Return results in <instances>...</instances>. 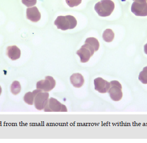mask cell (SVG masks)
Listing matches in <instances>:
<instances>
[{
    "label": "cell",
    "instance_id": "cell-18",
    "mask_svg": "<svg viewBox=\"0 0 147 143\" xmlns=\"http://www.w3.org/2000/svg\"><path fill=\"white\" fill-rule=\"evenodd\" d=\"M22 3L26 7H32L37 3V0H22Z\"/></svg>",
    "mask_w": 147,
    "mask_h": 143
},
{
    "label": "cell",
    "instance_id": "cell-10",
    "mask_svg": "<svg viewBox=\"0 0 147 143\" xmlns=\"http://www.w3.org/2000/svg\"><path fill=\"white\" fill-rule=\"evenodd\" d=\"M27 18L33 22H37L41 19V14L36 7H31L27 9Z\"/></svg>",
    "mask_w": 147,
    "mask_h": 143
},
{
    "label": "cell",
    "instance_id": "cell-6",
    "mask_svg": "<svg viewBox=\"0 0 147 143\" xmlns=\"http://www.w3.org/2000/svg\"><path fill=\"white\" fill-rule=\"evenodd\" d=\"M131 11L136 16H147V0H135L132 4Z\"/></svg>",
    "mask_w": 147,
    "mask_h": 143
},
{
    "label": "cell",
    "instance_id": "cell-11",
    "mask_svg": "<svg viewBox=\"0 0 147 143\" xmlns=\"http://www.w3.org/2000/svg\"><path fill=\"white\" fill-rule=\"evenodd\" d=\"M7 55L11 60H17L21 56V50L16 45L7 47Z\"/></svg>",
    "mask_w": 147,
    "mask_h": 143
},
{
    "label": "cell",
    "instance_id": "cell-9",
    "mask_svg": "<svg viewBox=\"0 0 147 143\" xmlns=\"http://www.w3.org/2000/svg\"><path fill=\"white\" fill-rule=\"evenodd\" d=\"M94 82L95 90L100 93H107L110 88V83L101 77L95 79Z\"/></svg>",
    "mask_w": 147,
    "mask_h": 143
},
{
    "label": "cell",
    "instance_id": "cell-21",
    "mask_svg": "<svg viewBox=\"0 0 147 143\" xmlns=\"http://www.w3.org/2000/svg\"><path fill=\"white\" fill-rule=\"evenodd\" d=\"M133 1H135V0H133Z\"/></svg>",
    "mask_w": 147,
    "mask_h": 143
},
{
    "label": "cell",
    "instance_id": "cell-8",
    "mask_svg": "<svg viewBox=\"0 0 147 143\" xmlns=\"http://www.w3.org/2000/svg\"><path fill=\"white\" fill-rule=\"evenodd\" d=\"M56 81L53 77L47 76L45 80H41L37 83V89L42 90L44 92H49L56 86Z\"/></svg>",
    "mask_w": 147,
    "mask_h": 143
},
{
    "label": "cell",
    "instance_id": "cell-4",
    "mask_svg": "<svg viewBox=\"0 0 147 143\" xmlns=\"http://www.w3.org/2000/svg\"><path fill=\"white\" fill-rule=\"evenodd\" d=\"M32 92L34 96V104L35 108L37 110H43L48 102L49 94L39 89L34 90Z\"/></svg>",
    "mask_w": 147,
    "mask_h": 143
},
{
    "label": "cell",
    "instance_id": "cell-20",
    "mask_svg": "<svg viewBox=\"0 0 147 143\" xmlns=\"http://www.w3.org/2000/svg\"><path fill=\"white\" fill-rule=\"evenodd\" d=\"M1 93H2V88H1V87L0 86V96H1Z\"/></svg>",
    "mask_w": 147,
    "mask_h": 143
},
{
    "label": "cell",
    "instance_id": "cell-7",
    "mask_svg": "<svg viewBox=\"0 0 147 143\" xmlns=\"http://www.w3.org/2000/svg\"><path fill=\"white\" fill-rule=\"evenodd\" d=\"M44 111L45 112H67L68 110L64 104L54 98H51L48 99Z\"/></svg>",
    "mask_w": 147,
    "mask_h": 143
},
{
    "label": "cell",
    "instance_id": "cell-17",
    "mask_svg": "<svg viewBox=\"0 0 147 143\" xmlns=\"http://www.w3.org/2000/svg\"><path fill=\"white\" fill-rule=\"evenodd\" d=\"M66 2L68 6L72 7L79 5L82 2V0H66Z\"/></svg>",
    "mask_w": 147,
    "mask_h": 143
},
{
    "label": "cell",
    "instance_id": "cell-12",
    "mask_svg": "<svg viewBox=\"0 0 147 143\" xmlns=\"http://www.w3.org/2000/svg\"><path fill=\"white\" fill-rule=\"evenodd\" d=\"M70 81L74 87L77 88L82 87L85 81L83 75L80 73L73 74L70 77Z\"/></svg>",
    "mask_w": 147,
    "mask_h": 143
},
{
    "label": "cell",
    "instance_id": "cell-16",
    "mask_svg": "<svg viewBox=\"0 0 147 143\" xmlns=\"http://www.w3.org/2000/svg\"><path fill=\"white\" fill-rule=\"evenodd\" d=\"M139 80L143 84H147V66L144 67L139 74Z\"/></svg>",
    "mask_w": 147,
    "mask_h": 143
},
{
    "label": "cell",
    "instance_id": "cell-2",
    "mask_svg": "<svg viewBox=\"0 0 147 143\" xmlns=\"http://www.w3.org/2000/svg\"><path fill=\"white\" fill-rule=\"evenodd\" d=\"M54 24L58 29L65 31L75 28L77 26V21L76 18L72 16H60L57 17Z\"/></svg>",
    "mask_w": 147,
    "mask_h": 143
},
{
    "label": "cell",
    "instance_id": "cell-1",
    "mask_svg": "<svg viewBox=\"0 0 147 143\" xmlns=\"http://www.w3.org/2000/svg\"><path fill=\"white\" fill-rule=\"evenodd\" d=\"M99 47L100 43L97 39L94 37H90L86 39L85 44L77 50L76 54L80 57L82 63H86L89 61L94 53L98 50Z\"/></svg>",
    "mask_w": 147,
    "mask_h": 143
},
{
    "label": "cell",
    "instance_id": "cell-13",
    "mask_svg": "<svg viewBox=\"0 0 147 143\" xmlns=\"http://www.w3.org/2000/svg\"><path fill=\"white\" fill-rule=\"evenodd\" d=\"M102 37L105 41L107 43H111L113 40L114 38V33L113 30L110 29H107L104 31Z\"/></svg>",
    "mask_w": 147,
    "mask_h": 143
},
{
    "label": "cell",
    "instance_id": "cell-14",
    "mask_svg": "<svg viewBox=\"0 0 147 143\" xmlns=\"http://www.w3.org/2000/svg\"><path fill=\"white\" fill-rule=\"evenodd\" d=\"M11 92L14 95H17L20 93L21 90V87L19 82L14 81L11 85Z\"/></svg>",
    "mask_w": 147,
    "mask_h": 143
},
{
    "label": "cell",
    "instance_id": "cell-5",
    "mask_svg": "<svg viewBox=\"0 0 147 143\" xmlns=\"http://www.w3.org/2000/svg\"><path fill=\"white\" fill-rule=\"evenodd\" d=\"M110 83V88L108 92L110 94L111 99L115 102L120 101L123 97L122 91V87L121 83L117 81H112Z\"/></svg>",
    "mask_w": 147,
    "mask_h": 143
},
{
    "label": "cell",
    "instance_id": "cell-15",
    "mask_svg": "<svg viewBox=\"0 0 147 143\" xmlns=\"http://www.w3.org/2000/svg\"><path fill=\"white\" fill-rule=\"evenodd\" d=\"M34 96L33 92H28V93H26V94L24 96V101L26 103L32 105L34 103Z\"/></svg>",
    "mask_w": 147,
    "mask_h": 143
},
{
    "label": "cell",
    "instance_id": "cell-3",
    "mask_svg": "<svg viewBox=\"0 0 147 143\" xmlns=\"http://www.w3.org/2000/svg\"><path fill=\"white\" fill-rule=\"evenodd\" d=\"M115 8V4L112 0H102L95 5L94 9L99 16H110Z\"/></svg>",
    "mask_w": 147,
    "mask_h": 143
},
{
    "label": "cell",
    "instance_id": "cell-19",
    "mask_svg": "<svg viewBox=\"0 0 147 143\" xmlns=\"http://www.w3.org/2000/svg\"><path fill=\"white\" fill-rule=\"evenodd\" d=\"M144 53L147 55V43L144 46Z\"/></svg>",
    "mask_w": 147,
    "mask_h": 143
}]
</instances>
